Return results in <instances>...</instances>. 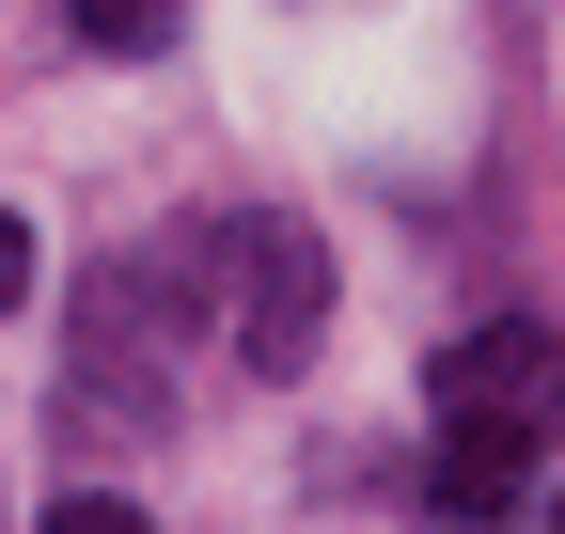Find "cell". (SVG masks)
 Wrapping results in <instances>:
<instances>
[{
    "label": "cell",
    "mask_w": 565,
    "mask_h": 534,
    "mask_svg": "<svg viewBox=\"0 0 565 534\" xmlns=\"http://www.w3.org/2000/svg\"><path fill=\"white\" fill-rule=\"evenodd\" d=\"M424 425H440V519L456 534H503L519 519V472L565 425V330L550 314H487L424 362Z\"/></svg>",
    "instance_id": "cell-1"
},
{
    "label": "cell",
    "mask_w": 565,
    "mask_h": 534,
    "mask_svg": "<svg viewBox=\"0 0 565 534\" xmlns=\"http://www.w3.org/2000/svg\"><path fill=\"white\" fill-rule=\"evenodd\" d=\"M221 252H236V362L252 377H299L315 330H330V252L299 221H236Z\"/></svg>",
    "instance_id": "cell-2"
},
{
    "label": "cell",
    "mask_w": 565,
    "mask_h": 534,
    "mask_svg": "<svg viewBox=\"0 0 565 534\" xmlns=\"http://www.w3.org/2000/svg\"><path fill=\"white\" fill-rule=\"evenodd\" d=\"M63 17H79V47L141 63V47H173V17H189V0H63Z\"/></svg>",
    "instance_id": "cell-3"
},
{
    "label": "cell",
    "mask_w": 565,
    "mask_h": 534,
    "mask_svg": "<svg viewBox=\"0 0 565 534\" xmlns=\"http://www.w3.org/2000/svg\"><path fill=\"white\" fill-rule=\"evenodd\" d=\"M47 534H158V519H141L126 488H79V503H47Z\"/></svg>",
    "instance_id": "cell-4"
},
{
    "label": "cell",
    "mask_w": 565,
    "mask_h": 534,
    "mask_svg": "<svg viewBox=\"0 0 565 534\" xmlns=\"http://www.w3.org/2000/svg\"><path fill=\"white\" fill-rule=\"evenodd\" d=\"M17 299H32V236L0 221V314H17Z\"/></svg>",
    "instance_id": "cell-5"
},
{
    "label": "cell",
    "mask_w": 565,
    "mask_h": 534,
    "mask_svg": "<svg viewBox=\"0 0 565 534\" xmlns=\"http://www.w3.org/2000/svg\"><path fill=\"white\" fill-rule=\"evenodd\" d=\"M550 534H565V488H550Z\"/></svg>",
    "instance_id": "cell-6"
}]
</instances>
